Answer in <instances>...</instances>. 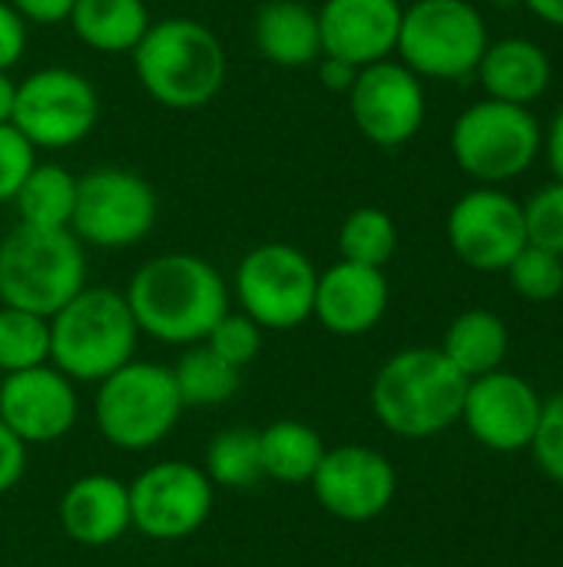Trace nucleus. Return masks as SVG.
Listing matches in <instances>:
<instances>
[{
  "label": "nucleus",
  "mask_w": 563,
  "mask_h": 567,
  "mask_svg": "<svg viewBox=\"0 0 563 567\" xmlns=\"http://www.w3.org/2000/svg\"><path fill=\"white\" fill-rule=\"evenodd\" d=\"M123 296L139 336L183 349L206 342L232 299L219 269L192 252H163L146 259Z\"/></svg>",
  "instance_id": "nucleus-1"
},
{
  "label": "nucleus",
  "mask_w": 563,
  "mask_h": 567,
  "mask_svg": "<svg viewBox=\"0 0 563 567\" xmlns=\"http://www.w3.org/2000/svg\"><path fill=\"white\" fill-rule=\"evenodd\" d=\"M468 379L435 346L395 352L372 379V412L398 439L421 442L461 422Z\"/></svg>",
  "instance_id": "nucleus-2"
},
{
  "label": "nucleus",
  "mask_w": 563,
  "mask_h": 567,
  "mask_svg": "<svg viewBox=\"0 0 563 567\" xmlns=\"http://www.w3.org/2000/svg\"><path fill=\"white\" fill-rule=\"evenodd\" d=\"M129 56L146 96L166 110H202L229 70L222 40L192 17L153 20Z\"/></svg>",
  "instance_id": "nucleus-3"
},
{
  "label": "nucleus",
  "mask_w": 563,
  "mask_h": 567,
  "mask_svg": "<svg viewBox=\"0 0 563 567\" xmlns=\"http://www.w3.org/2000/svg\"><path fill=\"white\" fill-rule=\"evenodd\" d=\"M139 326L119 289L83 286L50 316V365L66 379L96 385L136 359Z\"/></svg>",
  "instance_id": "nucleus-4"
},
{
  "label": "nucleus",
  "mask_w": 563,
  "mask_h": 567,
  "mask_svg": "<svg viewBox=\"0 0 563 567\" xmlns=\"http://www.w3.org/2000/svg\"><path fill=\"white\" fill-rule=\"evenodd\" d=\"M86 286V246L70 229L17 223L0 239V306L43 319Z\"/></svg>",
  "instance_id": "nucleus-5"
},
{
  "label": "nucleus",
  "mask_w": 563,
  "mask_h": 567,
  "mask_svg": "<svg viewBox=\"0 0 563 567\" xmlns=\"http://www.w3.org/2000/svg\"><path fill=\"white\" fill-rule=\"evenodd\" d=\"M186 405L179 399L173 369L159 362L133 359L103 382L93 395V422L100 435L119 452L156 449L183 419Z\"/></svg>",
  "instance_id": "nucleus-6"
},
{
  "label": "nucleus",
  "mask_w": 563,
  "mask_h": 567,
  "mask_svg": "<svg viewBox=\"0 0 563 567\" xmlns=\"http://www.w3.org/2000/svg\"><path fill=\"white\" fill-rule=\"evenodd\" d=\"M544 153V126L531 106L478 100L451 126V156L458 169L481 183L501 186L524 176Z\"/></svg>",
  "instance_id": "nucleus-7"
},
{
  "label": "nucleus",
  "mask_w": 563,
  "mask_h": 567,
  "mask_svg": "<svg viewBox=\"0 0 563 567\" xmlns=\"http://www.w3.org/2000/svg\"><path fill=\"white\" fill-rule=\"evenodd\" d=\"M488 20L471 0H415L402 13L395 56L421 80H468L488 50Z\"/></svg>",
  "instance_id": "nucleus-8"
},
{
  "label": "nucleus",
  "mask_w": 563,
  "mask_h": 567,
  "mask_svg": "<svg viewBox=\"0 0 563 567\" xmlns=\"http://www.w3.org/2000/svg\"><path fill=\"white\" fill-rule=\"evenodd\" d=\"M319 269L292 243H262L242 256L232 276L239 309L265 332H289L312 319Z\"/></svg>",
  "instance_id": "nucleus-9"
},
{
  "label": "nucleus",
  "mask_w": 563,
  "mask_h": 567,
  "mask_svg": "<svg viewBox=\"0 0 563 567\" xmlns=\"http://www.w3.org/2000/svg\"><path fill=\"white\" fill-rule=\"evenodd\" d=\"M159 219V196L133 169L100 166L80 176L70 233L93 249H129L143 243Z\"/></svg>",
  "instance_id": "nucleus-10"
},
{
  "label": "nucleus",
  "mask_w": 563,
  "mask_h": 567,
  "mask_svg": "<svg viewBox=\"0 0 563 567\" xmlns=\"http://www.w3.org/2000/svg\"><path fill=\"white\" fill-rule=\"evenodd\" d=\"M100 120V93L80 70L40 66L17 83L10 123L33 150H70L83 143Z\"/></svg>",
  "instance_id": "nucleus-11"
},
{
  "label": "nucleus",
  "mask_w": 563,
  "mask_h": 567,
  "mask_svg": "<svg viewBox=\"0 0 563 567\" xmlns=\"http://www.w3.org/2000/svg\"><path fill=\"white\" fill-rule=\"evenodd\" d=\"M216 505V485L199 465L169 458L143 468L129 482L133 528L149 542H183L196 535Z\"/></svg>",
  "instance_id": "nucleus-12"
},
{
  "label": "nucleus",
  "mask_w": 563,
  "mask_h": 567,
  "mask_svg": "<svg viewBox=\"0 0 563 567\" xmlns=\"http://www.w3.org/2000/svg\"><path fill=\"white\" fill-rule=\"evenodd\" d=\"M348 113L368 143L382 150H398L411 143L425 126V80L411 73L398 56L362 66L348 90Z\"/></svg>",
  "instance_id": "nucleus-13"
},
{
  "label": "nucleus",
  "mask_w": 563,
  "mask_h": 567,
  "mask_svg": "<svg viewBox=\"0 0 563 567\" xmlns=\"http://www.w3.org/2000/svg\"><path fill=\"white\" fill-rule=\"evenodd\" d=\"M445 236L468 269L504 272L528 246L524 206L501 186H475L448 209Z\"/></svg>",
  "instance_id": "nucleus-14"
},
{
  "label": "nucleus",
  "mask_w": 563,
  "mask_h": 567,
  "mask_svg": "<svg viewBox=\"0 0 563 567\" xmlns=\"http://www.w3.org/2000/svg\"><path fill=\"white\" fill-rule=\"evenodd\" d=\"M315 502L345 525H368L382 518L398 492V472L372 445L325 449L322 465L312 475Z\"/></svg>",
  "instance_id": "nucleus-15"
},
{
  "label": "nucleus",
  "mask_w": 563,
  "mask_h": 567,
  "mask_svg": "<svg viewBox=\"0 0 563 567\" xmlns=\"http://www.w3.org/2000/svg\"><path fill=\"white\" fill-rule=\"evenodd\" d=\"M544 399L518 372L494 369L488 375L468 379L461 425L468 435L498 455H518L531 449Z\"/></svg>",
  "instance_id": "nucleus-16"
},
{
  "label": "nucleus",
  "mask_w": 563,
  "mask_h": 567,
  "mask_svg": "<svg viewBox=\"0 0 563 567\" xmlns=\"http://www.w3.org/2000/svg\"><path fill=\"white\" fill-rule=\"evenodd\" d=\"M80 419L76 382L56 365H37L3 375L0 382V422L27 445H53L73 432Z\"/></svg>",
  "instance_id": "nucleus-17"
},
{
  "label": "nucleus",
  "mask_w": 563,
  "mask_h": 567,
  "mask_svg": "<svg viewBox=\"0 0 563 567\" xmlns=\"http://www.w3.org/2000/svg\"><path fill=\"white\" fill-rule=\"evenodd\" d=\"M402 13V0H322V56L345 60L358 70L395 56Z\"/></svg>",
  "instance_id": "nucleus-18"
},
{
  "label": "nucleus",
  "mask_w": 563,
  "mask_h": 567,
  "mask_svg": "<svg viewBox=\"0 0 563 567\" xmlns=\"http://www.w3.org/2000/svg\"><path fill=\"white\" fill-rule=\"evenodd\" d=\"M388 299H392V289L385 279V269L338 259L325 272H319L312 319H319L322 329L332 336L358 339V336H368L385 319Z\"/></svg>",
  "instance_id": "nucleus-19"
},
{
  "label": "nucleus",
  "mask_w": 563,
  "mask_h": 567,
  "mask_svg": "<svg viewBox=\"0 0 563 567\" xmlns=\"http://www.w3.org/2000/svg\"><path fill=\"white\" fill-rule=\"evenodd\" d=\"M60 525L70 542L83 548H106L133 528L129 485L93 472L66 485L60 498Z\"/></svg>",
  "instance_id": "nucleus-20"
},
{
  "label": "nucleus",
  "mask_w": 563,
  "mask_h": 567,
  "mask_svg": "<svg viewBox=\"0 0 563 567\" xmlns=\"http://www.w3.org/2000/svg\"><path fill=\"white\" fill-rule=\"evenodd\" d=\"M475 73L481 80V90L491 100L514 103V106L538 103L554 80V66H551L548 50L531 37L491 40Z\"/></svg>",
  "instance_id": "nucleus-21"
},
{
  "label": "nucleus",
  "mask_w": 563,
  "mask_h": 567,
  "mask_svg": "<svg viewBox=\"0 0 563 567\" xmlns=\"http://www.w3.org/2000/svg\"><path fill=\"white\" fill-rule=\"evenodd\" d=\"M252 43L256 50L285 70L312 66L322 56L319 10L305 0H265L252 17Z\"/></svg>",
  "instance_id": "nucleus-22"
},
{
  "label": "nucleus",
  "mask_w": 563,
  "mask_h": 567,
  "mask_svg": "<svg viewBox=\"0 0 563 567\" xmlns=\"http://www.w3.org/2000/svg\"><path fill=\"white\" fill-rule=\"evenodd\" d=\"M438 349L465 379H478L494 369H504L511 352V329L491 309H465L451 319Z\"/></svg>",
  "instance_id": "nucleus-23"
},
{
  "label": "nucleus",
  "mask_w": 563,
  "mask_h": 567,
  "mask_svg": "<svg viewBox=\"0 0 563 567\" xmlns=\"http://www.w3.org/2000/svg\"><path fill=\"white\" fill-rule=\"evenodd\" d=\"M66 23L96 53H133L153 17L146 0H73Z\"/></svg>",
  "instance_id": "nucleus-24"
},
{
  "label": "nucleus",
  "mask_w": 563,
  "mask_h": 567,
  "mask_svg": "<svg viewBox=\"0 0 563 567\" xmlns=\"http://www.w3.org/2000/svg\"><path fill=\"white\" fill-rule=\"evenodd\" d=\"M259 449H262V475L279 485H309L325 455L322 435L295 419H279L269 429H262Z\"/></svg>",
  "instance_id": "nucleus-25"
},
{
  "label": "nucleus",
  "mask_w": 563,
  "mask_h": 567,
  "mask_svg": "<svg viewBox=\"0 0 563 567\" xmlns=\"http://www.w3.org/2000/svg\"><path fill=\"white\" fill-rule=\"evenodd\" d=\"M76 186L80 176H73L66 166L37 159V166L30 169V176L13 196L20 223L43 226V229H70L76 209Z\"/></svg>",
  "instance_id": "nucleus-26"
},
{
  "label": "nucleus",
  "mask_w": 563,
  "mask_h": 567,
  "mask_svg": "<svg viewBox=\"0 0 563 567\" xmlns=\"http://www.w3.org/2000/svg\"><path fill=\"white\" fill-rule=\"evenodd\" d=\"M173 379L186 409L226 405L242 389V369L219 359L206 342L186 346V352L173 365Z\"/></svg>",
  "instance_id": "nucleus-27"
},
{
  "label": "nucleus",
  "mask_w": 563,
  "mask_h": 567,
  "mask_svg": "<svg viewBox=\"0 0 563 567\" xmlns=\"http://www.w3.org/2000/svg\"><path fill=\"white\" fill-rule=\"evenodd\" d=\"M398 252V226L382 206H358L338 226V256L358 266L385 269Z\"/></svg>",
  "instance_id": "nucleus-28"
},
{
  "label": "nucleus",
  "mask_w": 563,
  "mask_h": 567,
  "mask_svg": "<svg viewBox=\"0 0 563 567\" xmlns=\"http://www.w3.org/2000/svg\"><path fill=\"white\" fill-rule=\"evenodd\" d=\"M202 472L219 488H252L262 482V449L256 429H222L202 458Z\"/></svg>",
  "instance_id": "nucleus-29"
},
{
  "label": "nucleus",
  "mask_w": 563,
  "mask_h": 567,
  "mask_svg": "<svg viewBox=\"0 0 563 567\" xmlns=\"http://www.w3.org/2000/svg\"><path fill=\"white\" fill-rule=\"evenodd\" d=\"M50 362V319L0 306V375L27 372Z\"/></svg>",
  "instance_id": "nucleus-30"
},
{
  "label": "nucleus",
  "mask_w": 563,
  "mask_h": 567,
  "mask_svg": "<svg viewBox=\"0 0 563 567\" xmlns=\"http://www.w3.org/2000/svg\"><path fill=\"white\" fill-rule=\"evenodd\" d=\"M511 289L528 299V302H554L563 296V256L541 249V246H524L511 266L504 269Z\"/></svg>",
  "instance_id": "nucleus-31"
},
{
  "label": "nucleus",
  "mask_w": 563,
  "mask_h": 567,
  "mask_svg": "<svg viewBox=\"0 0 563 567\" xmlns=\"http://www.w3.org/2000/svg\"><path fill=\"white\" fill-rule=\"evenodd\" d=\"M262 339H265V329H262L256 319H249L242 309H239V312L229 309V312L212 326V332L206 336V346H209L219 359H226L229 365L246 369V365H252V362L259 359Z\"/></svg>",
  "instance_id": "nucleus-32"
},
{
  "label": "nucleus",
  "mask_w": 563,
  "mask_h": 567,
  "mask_svg": "<svg viewBox=\"0 0 563 567\" xmlns=\"http://www.w3.org/2000/svg\"><path fill=\"white\" fill-rule=\"evenodd\" d=\"M524 206V229H528V243L551 249L563 256V183H548L541 186Z\"/></svg>",
  "instance_id": "nucleus-33"
},
{
  "label": "nucleus",
  "mask_w": 563,
  "mask_h": 567,
  "mask_svg": "<svg viewBox=\"0 0 563 567\" xmlns=\"http://www.w3.org/2000/svg\"><path fill=\"white\" fill-rule=\"evenodd\" d=\"M528 452L534 455V465L554 485H563V392L544 399V409H541V419H538Z\"/></svg>",
  "instance_id": "nucleus-34"
},
{
  "label": "nucleus",
  "mask_w": 563,
  "mask_h": 567,
  "mask_svg": "<svg viewBox=\"0 0 563 567\" xmlns=\"http://www.w3.org/2000/svg\"><path fill=\"white\" fill-rule=\"evenodd\" d=\"M37 166V150L33 143L13 126L0 123V203H13L17 189Z\"/></svg>",
  "instance_id": "nucleus-35"
},
{
  "label": "nucleus",
  "mask_w": 563,
  "mask_h": 567,
  "mask_svg": "<svg viewBox=\"0 0 563 567\" xmlns=\"http://www.w3.org/2000/svg\"><path fill=\"white\" fill-rule=\"evenodd\" d=\"M27 20L10 7V0H0V70L10 73L23 53H27Z\"/></svg>",
  "instance_id": "nucleus-36"
},
{
  "label": "nucleus",
  "mask_w": 563,
  "mask_h": 567,
  "mask_svg": "<svg viewBox=\"0 0 563 567\" xmlns=\"http://www.w3.org/2000/svg\"><path fill=\"white\" fill-rule=\"evenodd\" d=\"M27 472V445L0 422V495L13 492Z\"/></svg>",
  "instance_id": "nucleus-37"
},
{
  "label": "nucleus",
  "mask_w": 563,
  "mask_h": 567,
  "mask_svg": "<svg viewBox=\"0 0 563 567\" xmlns=\"http://www.w3.org/2000/svg\"><path fill=\"white\" fill-rule=\"evenodd\" d=\"M10 7L27 20V23H60L70 17L73 0H10Z\"/></svg>",
  "instance_id": "nucleus-38"
},
{
  "label": "nucleus",
  "mask_w": 563,
  "mask_h": 567,
  "mask_svg": "<svg viewBox=\"0 0 563 567\" xmlns=\"http://www.w3.org/2000/svg\"><path fill=\"white\" fill-rule=\"evenodd\" d=\"M319 76H322V86L332 90V93H348L355 76H358V66L345 63V60H335V56H319Z\"/></svg>",
  "instance_id": "nucleus-39"
},
{
  "label": "nucleus",
  "mask_w": 563,
  "mask_h": 567,
  "mask_svg": "<svg viewBox=\"0 0 563 567\" xmlns=\"http://www.w3.org/2000/svg\"><path fill=\"white\" fill-rule=\"evenodd\" d=\"M544 153H548V163H551V173L554 179L563 183V103L557 106L548 133H544Z\"/></svg>",
  "instance_id": "nucleus-40"
},
{
  "label": "nucleus",
  "mask_w": 563,
  "mask_h": 567,
  "mask_svg": "<svg viewBox=\"0 0 563 567\" xmlns=\"http://www.w3.org/2000/svg\"><path fill=\"white\" fill-rule=\"evenodd\" d=\"M541 23L563 30V0H521Z\"/></svg>",
  "instance_id": "nucleus-41"
},
{
  "label": "nucleus",
  "mask_w": 563,
  "mask_h": 567,
  "mask_svg": "<svg viewBox=\"0 0 563 567\" xmlns=\"http://www.w3.org/2000/svg\"><path fill=\"white\" fill-rule=\"evenodd\" d=\"M13 100H17V80L0 70V123H10L13 116Z\"/></svg>",
  "instance_id": "nucleus-42"
},
{
  "label": "nucleus",
  "mask_w": 563,
  "mask_h": 567,
  "mask_svg": "<svg viewBox=\"0 0 563 567\" xmlns=\"http://www.w3.org/2000/svg\"><path fill=\"white\" fill-rule=\"evenodd\" d=\"M398 567H418V565H398Z\"/></svg>",
  "instance_id": "nucleus-43"
},
{
  "label": "nucleus",
  "mask_w": 563,
  "mask_h": 567,
  "mask_svg": "<svg viewBox=\"0 0 563 567\" xmlns=\"http://www.w3.org/2000/svg\"><path fill=\"white\" fill-rule=\"evenodd\" d=\"M0 382H3V375H0Z\"/></svg>",
  "instance_id": "nucleus-44"
}]
</instances>
